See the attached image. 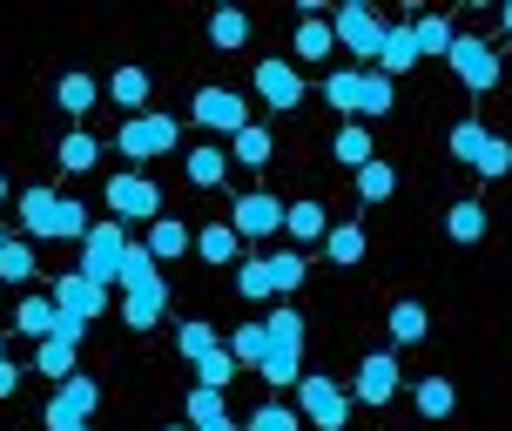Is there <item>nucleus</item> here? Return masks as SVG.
I'll return each instance as SVG.
<instances>
[{
	"label": "nucleus",
	"instance_id": "obj_1",
	"mask_svg": "<svg viewBox=\"0 0 512 431\" xmlns=\"http://www.w3.org/2000/svg\"><path fill=\"white\" fill-rule=\"evenodd\" d=\"M304 310L297 304H277L270 317H263V364H256V378L263 384H290L297 391V378H304Z\"/></svg>",
	"mask_w": 512,
	"mask_h": 431
},
{
	"label": "nucleus",
	"instance_id": "obj_2",
	"mask_svg": "<svg viewBox=\"0 0 512 431\" xmlns=\"http://www.w3.org/2000/svg\"><path fill=\"white\" fill-rule=\"evenodd\" d=\"M324 102H331V115L378 122V115H391V108H398V81L371 75V68H331V75H324Z\"/></svg>",
	"mask_w": 512,
	"mask_h": 431
},
{
	"label": "nucleus",
	"instance_id": "obj_3",
	"mask_svg": "<svg viewBox=\"0 0 512 431\" xmlns=\"http://www.w3.org/2000/svg\"><path fill=\"white\" fill-rule=\"evenodd\" d=\"M182 142V122L176 115H155V108H142V115H122V128H115V155L122 162H155V155H176Z\"/></svg>",
	"mask_w": 512,
	"mask_h": 431
},
{
	"label": "nucleus",
	"instance_id": "obj_4",
	"mask_svg": "<svg viewBox=\"0 0 512 431\" xmlns=\"http://www.w3.org/2000/svg\"><path fill=\"white\" fill-rule=\"evenodd\" d=\"M351 391H344V384L337 378H324V371H304V378H297V418H304V425H317V431H344L351 425Z\"/></svg>",
	"mask_w": 512,
	"mask_h": 431
},
{
	"label": "nucleus",
	"instance_id": "obj_5",
	"mask_svg": "<svg viewBox=\"0 0 512 431\" xmlns=\"http://www.w3.org/2000/svg\"><path fill=\"white\" fill-rule=\"evenodd\" d=\"M189 122L203 128V135H236V128H250V95L243 88H223V81H209V88H196L189 95Z\"/></svg>",
	"mask_w": 512,
	"mask_h": 431
},
{
	"label": "nucleus",
	"instance_id": "obj_6",
	"mask_svg": "<svg viewBox=\"0 0 512 431\" xmlns=\"http://www.w3.org/2000/svg\"><path fill=\"white\" fill-rule=\"evenodd\" d=\"M250 88H256V102L270 108V115H297L310 95V81L297 61H283V54H270V61H256L250 68Z\"/></svg>",
	"mask_w": 512,
	"mask_h": 431
},
{
	"label": "nucleus",
	"instance_id": "obj_7",
	"mask_svg": "<svg viewBox=\"0 0 512 431\" xmlns=\"http://www.w3.org/2000/svg\"><path fill=\"white\" fill-rule=\"evenodd\" d=\"M331 34H337V48L351 54V61H378L384 14L371 7V0H344V7H331Z\"/></svg>",
	"mask_w": 512,
	"mask_h": 431
},
{
	"label": "nucleus",
	"instance_id": "obj_8",
	"mask_svg": "<svg viewBox=\"0 0 512 431\" xmlns=\"http://www.w3.org/2000/svg\"><path fill=\"white\" fill-rule=\"evenodd\" d=\"M108 216L115 223H142L149 229L162 216V189H155L142 169H122V176H108Z\"/></svg>",
	"mask_w": 512,
	"mask_h": 431
},
{
	"label": "nucleus",
	"instance_id": "obj_9",
	"mask_svg": "<svg viewBox=\"0 0 512 431\" xmlns=\"http://www.w3.org/2000/svg\"><path fill=\"white\" fill-rule=\"evenodd\" d=\"M122 250H128V229L122 223H88V236H81V277L102 283V290H115V270H122Z\"/></svg>",
	"mask_w": 512,
	"mask_h": 431
},
{
	"label": "nucleus",
	"instance_id": "obj_10",
	"mask_svg": "<svg viewBox=\"0 0 512 431\" xmlns=\"http://www.w3.org/2000/svg\"><path fill=\"white\" fill-rule=\"evenodd\" d=\"M398 391H405V364H398V351H371V357L358 364V378H351V405L384 411Z\"/></svg>",
	"mask_w": 512,
	"mask_h": 431
},
{
	"label": "nucleus",
	"instance_id": "obj_11",
	"mask_svg": "<svg viewBox=\"0 0 512 431\" xmlns=\"http://www.w3.org/2000/svg\"><path fill=\"white\" fill-rule=\"evenodd\" d=\"M445 68H452L472 95H492V88H499V48H492L486 34H459L452 54H445Z\"/></svg>",
	"mask_w": 512,
	"mask_h": 431
},
{
	"label": "nucleus",
	"instance_id": "obj_12",
	"mask_svg": "<svg viewBox=\"0 0 512 431\" xmlns=\"http://www.w3.org/2000/svg\"><path fill=\"white\" fill-rule=\"evenodd\" d=\"M95 405H102V384L75 371V378H61V384H54V398L41 405V425H48V431L88 425V418H95Z\"/></svg>",
	"mask_w": 512,
	"mask_h": 431
},
{
	"label": "nucleus",
	"instance_id": "obj_13",
	"mask_svg": "<svg viewBox=\"0 0 512 431\" xmlns=\"http://www.w3.org/2000/svg\"><path fill=\"white\" fill-rule=\"evenodd\" d=\"M230 229L243 236V243H270V236H283V196H270V189H243L230 203Z\"/></svg>",
	"mask_w": 512,
	"mask_h": 431
},
{
	"label": "nucleus",
	"instance_id": "obj_14",
	"mask_svg": "<svg viewBox=\"0 0 512 431\" xmlns=\"http://www.w3.org/2000/svg\"><path fill=\"white\" fill-rule=\"evenodd\" d=\"M48 297H54V310H61L68 324H81V330H88V324H95V317L108 310V290H102V283H88L81 270L54 277V290H48Z\"/></svg>",
	"mask_w": 512,
	"mask_h": 431
},
{
	"label": "nucleus",
	"instance_id": "obj_15",
	"mask_svg": "<svg viewBox=\"0 0 512 431\" xmlns=\"http://www.w3.org/2000/svg\"><path fill=\"white\" fill-rule=\"evenodd\" d=\"M34 371H41L48 384L75 378V371H81V324H68V317H61V330L34 344Z\"/></svg>",
	"mask_w": 512,
	"mask_h": 431
},
{
	"label": "nucleus",
	"instance_id": "obj_16",
	"mask_svg": "<svg viewBox=\"0 0 512 431\" xmlns=\"http://www.w3.org/2000/svg\"><path fill=\"white\" fill-rule=\"evenodd\" d=\"M324 229H331V209L317 203V196L283 203V250H310V243H324Z\"/></svg>",
	"mask_w": 512,
	"mask_h": 431
},
{
	"label": "nucleus",
	"instance_id": "obj_17",
	"mask_svg": "<svg viewBox=\"0 0 512 431\" xmlns=\"http://www.w3.org/2000/svg\"><path fill=\"white\" fill-rule=\"evenodd\" d=\"M162 317H169V277H149L135 290H122V330H155Z\"/></svg>",
	"mask_w": 512,
	"mask_h": 431
},
{
	"label": "nucleus",
	"instance_id": "obj_18",
	"mask_svg": "<svg viewBox=\"0 0 512 431\" xmlns=\"http://www.w3.org/2000/svg\"><path fill=\"white\" fill-rule=\"evenodd\" d=\"M54 209H61V189H48V182L21 189L14 216H21V236H27V243H54Z\"/></svg>",
	"mask_w": 512,
	"mask_h": 431
},
{
	"label": "nucleus",
	"instance_id": "obj_19",
	"mask_svg": "<svg viewBox=\"0 0 512 431\" xmlns=\"http://www.w3.org/2000/svg\"><path fill=\"white\" fill-rule=\"evenodd\" d=\"M418 68V41H411V21H384V41H378V61H371V75L398 81Z\"/></svg>",
	"mask_w": 512,
	"mask_h": 431
},
{
	"label": "nucleus",
	"instance_id": "obj_20",
	"mask_svg": "<svg viewBox=\"0 0 512 431\" xmlns=\"http://www.w3.org/2000/svg\"><path fill=\"white\" fill-rule=\"evenodd\" d=\"M411 41H418V61H445L452 54V41H459V27H452V14H432V7H411Z\"/></svg>",
	"mask_w": 512,
	"mask_h": 431
},
{
	"label": "nucleus",
	"instance_id": "obj_21",
	"mask_svg": "<svg viewBox=\"0 0 512 431\" xmlns=\"http://www.w3.org/2000/svg\"><path fill=\"white\" fill-rule=\"evenodd\" d=\"M142 250H149L155 263H182V256L196 250V229L182 223V216H155V223L142 229Z\"/></svg>",
	"mask_w": 512,
	"mask_h": 431
},
{
	"label": "nucleus",
	"instance_id": "obj_22",
	"mask_svg": "<svg viewBox=\"0 0 512 431\" xmlns=\"http://www.w3.org/2000/svg\"><path fill=\"white\" fill-rule=\"evenodd\" d=\"M384 330H391V351H418V344L432 337V310L418 304V297H398L391 317H384Z\"/></svg>",
	"mask_w": 512,
	"mask_h": 431
},
{
	"label": "nucleus",
	"instance_id": "obj_23",
	"mask_svg": "<svg viewBox=\"0 0 512 431\" xmlns=\"http://www.w3.org/2000/svg\"><path fill=\"white\" fill-rule=\"evenodd\" d=\"M149 95H155V75L142 68V61H122V68L108 75V102L122 108V115H142V108H149Z\"/></svg>",
	"mask_w": 512,
	"mask_h": 431
},
{
	"label": "nucleus",
	"instance_id": "obj_24",
	"mask_svg": "<svg viewBox=\"0 0 512 431\" xmlns=\"http://www.w3.org/2000/svg\"><path fill=\"white\" fill-rule=\"evenodd\" d=\"M54 102H61V115L81 128V115H95V102H102V81L81 75V68H68V75L54 81Z\"/></svg>",
	"mask_w": 512,
	"mask_h": 431
},
{
	"label": "nucleus",
	"instance_id": "obj_25",
	"mask_svg": "<svg viewBox=\"0 0 512 431\" xmlns=\"http://www.w3.org/2000/svg\"><path fill=\"white\" fill-rule=\"evenodd\" d=\"M337 54V34H331V14H304L297 34H290V61H331Z\"/></svg>",
	"mask_w": 512,
	"mask_h": 431
},
{
	"label": "nucleus",
	"instance_id": "obj_26",
	"mask_svg": "<svg viewBox=\"0 0 512 431\" xmlns=\"http://www.w3.org/2000/svg\"><path fill=\"white\" fill-rule=\"evenodd\" d=\"M331 162H337V169H351V176H358L364 162H378V142H371V128H364V122H337V135H331Z\"/></svg>",
	"mask_w": 512,
	"mask_h": 431
},
{
	"label": "nucleus",
	"instance_id": "obj_27",
	"mask_svg": "<svg viewBox=\"0 0 512 431\" xmlns=\"http://www.w3.org/2000/svg\"><path fill=\"white\" fill-rule=\"evenodd\" d=\"M196 256H203L209 270H236V263H243V236H236L230 223H203L196 229Z\"/></svg>",
	"mask_w": 512,
	"mask_h": 431
},
{
	"label": "nucleus",
	"instance_id": "obj_28",
	"mask_svg": "<svg viewBox=\"0 0 512 431\" xmlns=\"http://www.w3.org/2000/svg\"><path fill=\"white\" fill-rule=\"evenodd\" d=\"M182 176L196 182V189H223V182H230V155H223V142H196V149L182 155Z\"/></svg>",
	"mask_w": 512,
	"mask_h": 431
},
{
	"label": "nucleus",
	"instance_id": "obj_29",
	"mask_svg": "<svg viewBox=\"0 0 512 431\" xmlns=\"http://www.w3.org/2000/svg\"><path fill=\"white\" fill-rule=\"evenodd\" d=\"M411 405H418V418H452V411H459V384L445 378V371H432V378H418L411 384Z\"/></svg>",
	"mask_w": 512,
	"mask_h": 431
},
{
	"label": "nucleus",
	"instance_id": "obj_30",
	"mask_svg": "<svg viewBox=\"0 0 512 431\" xmlns=\"http://www.w3.org/2000/svg\"><path fill=\"white\" fill-rule=\"evenodd\" d=\"M486 229H492V216H486V203H479V196H459V203L445 209V236H452V243H465V250H472V243H486Z\"/></svg>",
	"mask_w": 512,
	"mask_h": 431
},
{
	"label": "nucleus",
	"instance_id": "obj_31",
	"mask_svg": "<svg viewBox=\"0 0 512 431\" xmlns=\"http://www.w3.org/2000/svg\"><path fill=\"white\" fill-rule=\"evenodd\" d=\"M230 169H263V162H270V155H277V135H270V128L263 122H250V128H236L230 135Z\"/></svg>",
	"mask_w": 512,
	"mask_h": 431
},
{
	"label": "nucleus",
	"instance_id": "obj_32",
	"mask_svg": "<svg viewBox=\"0 0 512 431\" xmlns=\"http://www.w3.org/2000/svg\"><path fill=\"white\" fill-rule=\"evenodd\" d=\"M250 14L243 7H209V48H223V54H243L250 48Z\"/></svg>",
	"mask_w": 512,
	"mask_h": 431
},
{
	"label": "nucleus",
	"instance_id": "obj_33",
	"mask_svg": "<svg viewBox=\"0 0 512 431\" xmlns=\"http://www.w3.org/2000/svg\"><path fill=\"white\" fill-rule=\"evenodd\" d=\"M54 330H61L54 297H21V304H14V337H34V344H41V337H54Z\"/></svg>",
	"mask_w": 512,
	"mask_h": 431
},
{
	"label": "nucleus",
	"instance_id": "obj_34",
	"mask_svg": "<svg viewBox=\"0 0 512 431\" xmlns=\"http://www.w3.org/2000/svg\"><path fill=\"white\" fill-rule=\"evenodd\" d=\"M364 250H371V236H364V223H331V229H324V256H331L337 270H351V263H364Z\"/></svg>",
	"mask_w": 512,
	"mask_h": 431
},
{
	"label": "nucleus",
	"instance_id": "obj_35",
	"mask_svg": "<svg viewBox=\"0 0 512 431\" xmlns=\"http://www.w3.org/2000/svg\"><path fill=\"white\" fill-rule=\"evenodd\" d=\"M263 263H270V290H277V304H290V297L304 290V277H310L304 250H277V256H263Z\"/></svg>",
	"mask_w": 512,
	"mask_h": 431
},
{
	"label": "nucleus",
	"instance_id": "obj_36",
	"mask_svg": "<svg viewBox=\"0 0 512 431\" xmlns=\"http://www.w3.org/2000/svg\"><path fill=\"white\" fill-rule=\"evenodd\" d=\"M54 162H61L68 176H81V169H95V162H102V142H95L88 128H68V135H61V149H54Z\"/></svg>",
	"mask_w": 512,
	"mask_h": 431
},
{
	"label": "nucleus",
	"instance_id": "obj_37",
	"mask_svg": "<svg viewBox=\"0 0 512 431\" xmlns=\"http://www.w3.org/2000/svg\"><path fill=\"white\" fill-rule=\"evenodd\" d=\"M223 351H230V364H236V371H256V364H263V317L236 324L230 337H223Z\"/></svg>",
	"mask_w": 512,
	"mask_h": 431
},
{
	"label": "nucleus",
	"instance_id": "obj_38",
	"mask_svg": "<svg viewBox=\"0 0 512 431\" xmlns=\"http://www.w3.org/2000/svg\"><path fill=\"white\" fill-rule=\"evenodd\" d=\"M492 142V128L479 122V115H465L459 128H452V135H445V155H452V162H465V169H472V162H479V149H486Z\"/></svg>",
	"mask_w": 512,
	"mask_h": 431
},
{
	"label": "nucleus",
	"instance_id": "obj_39",
	"mask_svg": "<svg viewBox=\"0 0 512 431\" xmlns=\"http://www.w3.org/2000/svg\"><path fill=\"white\" fill-rule=\"evenodd\" d=\"M41 277V256L27 236H7V250H0V283H34Z\"/></svg>",
	"mask_w": 512,
	"mask_h": 431
},
{
	"label": "nucleus",
	"instance_id": "obj_40",
	"mask_svg": "<svg viewBox=\"0 0 512 431\" xmlns=\"http://www.w3.org/2000/svg\"><path fill=\"white\" fill-rule=\"evenodd\" d=\"M358 196H364V203H391V196H398V169H391L384 155L358 169Z\"/></svg>",
	"mask_w": 512,
	"mask_h": 431
},
{
	"label": "nucleus",
	"instance_id": "obj_41",
	"mask_svg": "<svg viewBox=\"0 0 512 431\" xmlns=\"http://www.w3.org/2000/svg\"><path fill=\"white\" fill-rule=\"evenodd\" d=\"M236 297H250V304H270L277 290H270V263L263 256H243L236 263Z\"/></svg>",
	"mask_w": 512,
	"mask_h": 431
},
{
	"label": "nucleus",
	"instance_id": "obj_42",
	"mask_svg": "<svg viewBox=\"0 0 512 431\" xmlns=\"http://www.w3.org/2000/svg\"><path fill=\"white\" fill-rule=\"evenodd\" d=\"M209 418H230V398H223V391H203V384H189V405H182V425L196 431V425H209Z\"/></svg>",
	"mask_w": 512,
	"mask_h": 431
},
{
	"label": "nucleus",
	"instance_id": "obj_43",
	"mask_svg": "<svg viewBox=\"0 0 512 431\" xmlns=\"http://www.w3.org/2000/svg\"><path fill=\"white\" fill-rule=\"evenodd\" d=\"M243 431H304V418H297V405L270 398V405H256L250 418H243Z\"/></svg>",
	"mask_w": 512,
	"mask_h": 431
},
{
	"label": "nucleus",
	"instance_id": "obj_44",
	"mask_svg": "<svg viewBox=\"0 0 512 431\" xmlns=\"http://www.w3.org/2000/svg\"><path fill=\"white\" fill-rule=\"evenodd\" d=\"M149 277H162V263H155V256L142 250L135 236H128V250H122V270H115V283H122V290H135V283H149Z\"/></svg>",
	"mask_w": 512,
	"mask_h": 431
},
{
	"label": "nucleus",
	"instance_id": "obj_45",
	"mask_svg": "<svg viewBox=\"0 0 512 431\" xmlns=\"http://www.w3.org/2000/svg\"><path fill=\"white\" fill-rule=\"evenodd\" d=\"M216 344H223V337H216V324H203V317H189V324H176V351L189 357V364H196V357H209Z\"/></svg>",
	"mask_w": 512,
	"mask_h": 431
},
{
	"label": "nucleus",
	"instance_id": "obj_46",
	"mask_svg": "<svg viewBox=\"0 0 512 431\" xmlns=\"http://www.w3.org/2000/svg\"><path fill=\"white\" fill-rule=\"evenodd\" d=\"M472 176H479V182H506V176H512V142H506V135H492L486 149H479Z\"/></svg>",
	"mask_w": 512,
	"mask_h": 431
},
{
	"label": "nucleus",
	"instance_id": "obj_47",
	"mask_svg": "<svg viewBox=\"0 0 512 431\" xmlns=\"http://www.w3.org/2000/svg\"><path fill=\"white\" fill-rule=\"evenodd\" d=\"M196 384H203V391H230V384H236V364H230L223 344H216L209 357H196Z\"/></svg>",
	"mask_w": 512,
	"mask_h": 431
},
{
	"label": "nucleus",
	"instance_id": "obj_48",
	"mask_svg": "<svg viewBox=\"0 0 512 431\" xmlns=\"http://www.w3.org/2000/svg\"><path fill=\"white\" fill-rule=\"evenodd\" d=\"M81 236H88V203L61 196V209H54V243H81Z\"/></svg>",
	"mask_w": 512,
	"mask_h": 431
},
{
	"label": "nucleus",
	"instance_id": "obj_49",
	"mask_svg": "<svg viewBox=\"0 0 512 431\" xmlns=\"http://www.w3.org/2000/svg\"><path fill=\"white\" fill-rule=\"evenodd\" d=\"M14 391H21V364H7V357H0V398H14Z\"/></svg>",
	"mask_w": 512,
	"mask_h": 431
},
{
	"label": "nucleus",
	"instance_id": "obj_50",
	"mask_svg": "<svg viewBox=\"0 0 512 431\" xmlns=\"http://www.w3.org/2000/svg\"><path fill=\"white\" fill-rule=\"evenodd\" d=\"M196 431H243L236 418H209V425H196Z\"/></svg>",
	"mask_w": 512,
	"mask_h": 431
},
{
	"label": "nucleus",
	"instance_id": "obj_51",
	"mask_svg": "<svg viewBox=\"0 0 512 431\" xmlns=\"http://www.w3.org/2000/svg\"><path fill=\"white\" fill-rule=\"evenodd\" d=\"M499 34H506V41H512V0H506V7H499Z\"/></svg>",
	"mask_w": 512,
	"mask_h": 431
},
{
	"label": "nucleus",
	"instance_id": "obj_52",
	"mask_svg": "<svg viewBox=\"0 0 512 431\" xmlns=\"http://www.w3.org/2000/svg\"><path fill=\"white\" fill-rule=\"evenodd\" d=\"M7 196H14V182H7V176H0V209H7Z\"/></svg>",
	"mask_w": 512,
	"mask_h": 431
},
{
	"label": "nucleus",
	"instance_id": "obj_53",
	"mask_svg": "<svg viewBox=\"0 0 512 431\" xmlns=\"http://www.w3.org/2000/svg\"><path fill=\"white\" fill-rule=\"evenodd\" d=\"M7 236H14V229H7V223H0V250H7Z\"/></svg>",
	"mask_w": 512,
	"mask_h": 431
},
{
	"label": "nucleus",
	"instance_id": "obj_54",
	"mask_svg": "<svg viewBox=\"0 0 512 431\" xmlns=\"http://www.w3.org/2000/svg\"><path fill=\"white\" fill-rule=\"evenodd\" d=\"M68 431H95V425H68Z\"/></svg>",
	"mask_w": 512,
	"mask_h": 431
},
{
	"label": "nucleus",
	"instance_id": "obj_55",
	"mask_svg": "<svg viewBox=\"0 0 512 431\" xmlns=\"http://www.w3.org/2000/svg\"><path fill=\"white\" fill-rule=\"evenodd\" d=\"M0 357H7V337H0Z\"/></svg>",
	"mask_w": 512,
	"mask_h": 431
},
{
	"label": "nucleus",
	"instance_id": "obj_56",
	"mask_svg": "<svg viewBox=\"0 0 512 431\" xmlns=\"http://www.w3.org/2000/svg\"><path fill=\"white\" fill-rule=\"evenodd\" d=\"M169 431H189V425H169Z\"/></svg>",
	"mask_w": 512,
	"mask_h": 431
}]
</instances>
